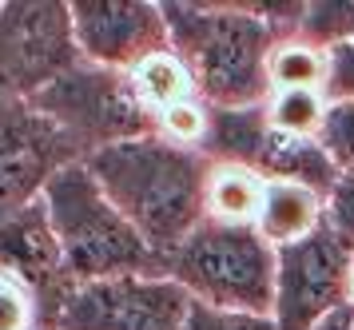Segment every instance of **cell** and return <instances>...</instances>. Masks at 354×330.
<instances>
[{"mask_svg": "<svg viewBox=\"0 0 354 330\" xmlns=\"http://www.w3.org/2000/svg\"><path fill=\"white\" fill-rule=\"evenodd\" d=\"M354 243L322 227L310 239L279 251L271 318L279 330H315L351 306Z\"/></svg>", "mask_w": 354, "mask_h": 330, "instance_id": "52a82bcc", "label": "cell"}, {"mask_svg": "<svg viewBox=\"0 0 354 330\" xmlns=\"http://www.w3.org/2000/svg\"><path fill=\"white\" fill-rule=\"evenodd\" d=\"M315 330H354V306H346V311H338V315H330L326 322H319Z\"/></svg>", "mask_w": 354, "mask_h": 330, "instance_id": "d4e9b609", "label": "cell"}, {"mask_svg": "<svg viewBox=\"0 0 354 330\" xmlns=\"http://www.w3.org/2000/svg\"><path fill=\"white\" fill-rule=\"evenodd\" d=\"M263 108H267V124L279 136L319 140L326 111H330V100H326V92H271V100Z\"/></svg>", "mask_w": 354, "mask_h": 330, "instance_id": "e0dca14e", "label": "cell"}, {"mask_svg": "<svg viewBox=\"0 0 354 330\" xmlns=\"http://www.w3.org/2000/svg\"><path fill=\"white\" fill-rule=\"evenodd\" d=\"M274 131L267 124V108H235V111H211V131L203 143V156L211 163H239L255 167L263 175V159L271 152Z\"/></svg>", "mask_w": 354, "mask_h": 330, "instance_id": "4fadbf2b", "label": "cell"}, {"mask_svg": "<svg viewBox=\"0 0 354 330\" xmlns=\"http://www.w3.org/2000/svg\"><path fill=\"white\" fill-rule=\"evenodd\" d=\"M104 195L120 207V215L147 239L163 259L183 239L207 223V179L211 159L192 147H176L163 136L112 143L84 159Z\"/></svg>", "mask_w": 354, "mask_h": 330, "instance_id": "7a4b0ae2", "label": "cell"}, {"mask_svg": "<svg viewBox=\"0 0 354 330\" xmlns=\"http://www.w3.org/2000/svg\"><path fill=\"white\" fill-rule=\"evenodd\" d=\"M271 92H326L330 80V52L306 44L299 36H283L267 64Z\"/></svg>", "mask_w": 354, "mask_h": 330, "instance_id": "2e32d148", "label": "cell"}, {"mask_svg": "<svg viewBox=\"0 0 354 330\" xmlns=\"http://www.w3.org/2000/svg\"><path fill=\"white\" fill-rule=\"evenodd\" d=\"M211 131V108L203 100H183L176 108H167L156 116V136H163L176 147H192V152H203Z\"/></svg>", "mask_w": 354, "mask_h": 330, "instance_id": "d6986e66", "label": "cell"}, {"mask_svg": "<svg viewBox=\"0 0 354 330\" xmlns=\"http://www.w3.org/2000/svg\"><path fill=\"white\" fill-rule=\"evenodd\" d=\"M322 227H326V195H319L315 187H303V183H287V179L267 183V199H263L255 231L274 251L303 243Z\"/></svg>", "mask_w": 354, "mask_h": 330, "instance_id": "7c38bea8", "label": "cell"}, {"mask_svg": "<svg viewBox=\"0 0 354 330\" xmlns=\"http://www.w3.org/2000/svg\"><path fill=\"white\" fill-rule=\"evenodd\" d=\"M267 175L255 167H239V163H211L207 179V223L219 227H255L263 199H267Z\"/></svg>", "mask_w": 354, "mask_h": 330, "instance_id": "5bb4252c", "label": "cell"}, {"mask_svg": "<svg viewBox=\"0 0 354 330\" xmlns=\"http://www.w3.org/2000/svg\"><path fill=\"white\" fill-rule=\"evenodd\" d=\"M192 295L167 275L80 283L52 330H183Z\"/></svg>", "mask_w": 354, "mask_h": 330, "instance_id": "ba28073f", "label": "cell"}, {"mask_svg": "<svg viewBox=\"0 0 354 330\" xmlns=\"http://www.w3.org/2000/svg\"><path fill=\"white\" fill-rule=\"evenodd\" d=\"M128 80H131L136 100H140L151 116L176 108V104H183V100H199V88H195L192 68H187V60L179 56L176 48H160V52H151L147 60H140L136 68H131Z\"/></svg>", "mask_w": 354, "mask_h": 330, "instance_id": "9a60e30c", "label": "cell"}, {"mask_svg": "<svg viewBox=\"0 0 354 330\" xmlns=\"http://www.w3.org/2000/svg\"><path fill=\"white\" fill-rule=\"evenodd\" d=\"M326 100H354V40L338 44L330 52V80H326Z\"/></svg>", "mask_w": 354, "mask_h": 330, "instance_id": "cb8c5ba5", "label": "cell"}, {"mask_svg": "<svg viewBox=\"0 0 354 330\" xmlns=\"http://www.w3.org/2000/svg\"><path fill=\"white\" fill-rule=\"evenodd\" d=\"M322 152L335 159L338 172H354V100H335L322 124Z\"/></svg>", "mask_w": 354, "mask_h": 330, "instance_id": "ffe728a7", "label": "cell"}, {"mask_svg": "<svg viewBox=\"0 0 354 330\" xmlns=\"http://www.w3.org/2000/svg\"><path fill=\"white\" fill-rule=\"evenodd\" d=\"M295 36L322 52H335L338 44L354 40V4H303Z\"/></svg>", "mask_w": 354, "mask_h": 330, "instance_id": "ac0fdd59", "label": "cell"}, {"mask_svg": "<svg viewBox=\"0 0 354 330\" xmlns=\"http://www.w3.org/2000/svg\"><path fill=\"white\" fill-rule=\"evenodd\" d=\"M80 60L72 8L56 0L0 4V95L36 100Z\"/></svg>", "mask_w": 354, "mask_h": 330, "instance_id": "8992f818", "label": "cell"}, {"mask_svg": "<svg viewBox=\"0 0 354 330\" xmlns=\"http://www.w3.org/2000/svg\"><path fill=\"white\" fill-rule=\"evenodd\" d=\"M84 163L80 147L32 100L0 95V211L40 199L56 175Z\"/></svg>", "mask_w": 354, "mask_h": 330, "instance_id": "9c48e42d", "label": "cell"}, {"mask_svg": "<svg viewBox=\"0 0 354 330\" xmlns=\"http://www.w3.org/2000/svg\"><path fill=\"white\" fill-rule=\"evenodd\" d=\"M0 330H40V306L32 291L0 271Z\"/></svg>", "mask_w": 354, "mask_h": 330, "instance_id": "44dd1931", "label": "cell"}, {"mask_svg": "<svg viewBox=\"0 0 354 330\" xmlns=\"http://www.w3.org/2000/svg\"><path fill=\"white\" fill-rule=\"evenodd\" d=\"M326 227L354 243V172H338L335 187L326 191Z\"/></svg>", "mask_w": 354, "mask_h": 330, "instance_id": "603a6c76", "label": "cell"}, {"mask_svg": "<svg viewBox=\"0 0 354 330\" xmlns=\"http://www.w3.org/2000/svg\"><path fill=\"white\" fill-rule=\"evenodd\" d=\"M32 104L52 124H60V131L80 147L84 159L112 143L156 136V116L136 100L128 72H108L96 64H76Z\"/></svg>", "mask_w": 354, "mask_h": 330, "instance_id": "5b68a950", "label": "cell"}, {"mask_svg": "<svg viewBox=\"0 0 354 330\" xmlns=\"http://www.w3.org/2000/svg\"><path fill=\"white\" fill-rule=\"evenodd\" d=\"M0 271L32 291L36 306H40V330H52L56 315L64 311V302L80 283L72 279L64 251L56 243L44 195L24 207L0 211Z\"/></svg>", "mask_w": 354, "mask_h": 330, "instance_id": "30bf717a", "label": "cell"}, {"mask_svg": "<svg viewBox=\"0 0 354 330\" xmlns=\"http://www.w3.org/2000/svg\"><path fill=\"white\" fill-rule=\"evenodd\" d=\"M351 306H354V275H351Z\"/></svg>", "mask_w": 354, "mask_h": 330, "instance_id": "484cf974", "label": "cell"}, {"mask_svg": "<svg viewBox=\"0 0 354 330\" xmlns=\"http://www.w3.org/2000/svg\"><path fill=\"white\" fill-rule=\"evenodd\" d=\"M303 4H163L171 48L187 60L211 111L263 108L271 100L267 64L295 36Z\"/></svg>", "mask_w": 354, "mask_h": 330, "instance_id": "6da1fadb", "label": "cell"}, {"mask_svg": "<svg viewBox=\"0 0 354 330\" xmlns=\"http://www.w3.org/2000/svg\"><path fill=\"white\" fill-rule=\"evenodd\" d=\"M44 207L76 283L163 275V255L151 251L147 239L120 215L88 163H72L56 175L44 187Z\"/></svg>", "mask_w": 354, "mask_h": 330, "instance_id": "3957f363", "label": "cell"}, {"mask_svg": "<svg viewBox=\"0 0 354 330\" xmlns=\"http://www.w3.org/2000/svg\"><path fill=\"white\" fill-rule=\"evenodd\" d=\"M72 32L84 64L108 72H131L151 52L171 48V32L163 20V4L147 0H76Z\"/></svg>", "mask_w": 354, "mask_h": 330, "instance_id": "8fae6325", "label": "cell"}, {"mask_svg": "<svg viewBox=\"0 0 354 330\" xmlns=\"http://www.w3.org/2000/svg\"><path fill=\"white\" fill-rule=\"evenodd\" d=\"M183 330H279L271 315H243V311H219L207 302H195L183 318Z\"/></svg>", "mask_w": 354, "mask_h": 330, "instance_id": "7402d4cb", "label": "cell"}, {"mask_svg": "<svg viewBox=\"0 0 354 330\" xmlns=\"http://www.w3.org/2000/svg\"><path fill=\"white\" fill-rule=\"evenodd\" d=\"M279 251L255 227L203 223L163 259V275L176 279L195 302L243 315H271Z\"/></svg>", "mask_w": 354, "mask_h": 330, "instance_id": "277c9868", "label": "cell"}]
</instances>
